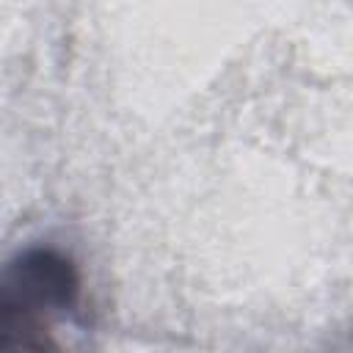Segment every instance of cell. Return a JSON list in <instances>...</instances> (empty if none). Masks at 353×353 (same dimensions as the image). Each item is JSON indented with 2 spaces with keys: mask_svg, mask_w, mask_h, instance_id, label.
Returning <instances> with one entry per match:
<instances>
[{
  "mask_svg": "<svg viewBox=\"0 0 353 353\" xmlns=\"http://www.w3.org/2000/svg\"><path fill=\"white\" fill-rule=\"evenodd\" d=\"M80 292V279L69 256L52 248H30L8 262L0 284L3 342L44 347L50 317L66 314Z\"/></svg>",
  "mask_w": 353,
  "mask_h": 353,
  "instance_id": "cell-1",
  "label": "cell"
}]
</instances>
